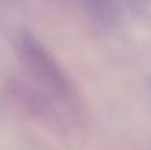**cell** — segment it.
I'll return each mask as SVG.
<instances>
[{"label": "cell", "mask_w": 151, "mask_h": 150, "mask_svg": "<svg viewBox=\"0 0 151 150\" xmlns=\"http://www.w3.org/2000/svg\"><path fill=\"white\" fill-rule=\"evenodd\" d=\"M27 49V59L29 62H32V68H35V71L46 78L51 86L60 88L66 86V81L62 75V72L59 71V68L56 66V63L51 60L49 56H46L44 50H41L40 47H37V44H34L32 41H28L25 44Z\"/></svg>", "instance_id": "6da1fadb"}]
</instances>
